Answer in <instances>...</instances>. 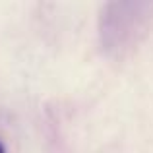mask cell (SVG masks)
<instances>
[{"label": "cell", "mask_w": 153, "mask_h": 153, "mask_svg": "<svg viewBox=\"0 0 153 153\" xmlns=\"http://www.w3.org/2000/svg\"><path fill=\"white\" fill-rule=\"evenodd\" d=\"M0 153H6V149H4V146L0 143Z\"/></svg>", "instance_id": "1"}]
</instances>
